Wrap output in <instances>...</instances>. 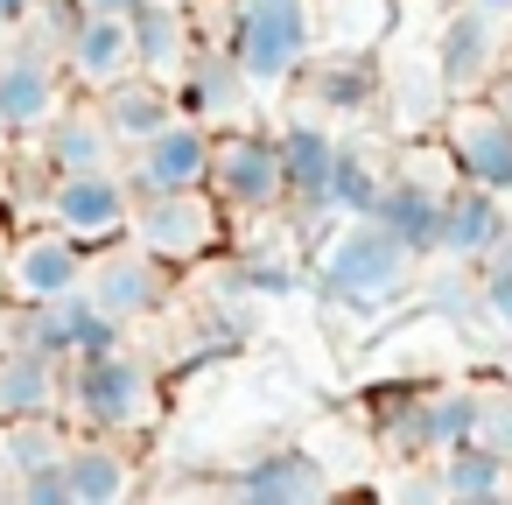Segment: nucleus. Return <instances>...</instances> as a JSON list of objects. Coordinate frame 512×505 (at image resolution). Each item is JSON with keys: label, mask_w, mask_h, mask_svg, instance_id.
Instances as JSON below:
<instances>
[{"label": "nucleus", "mask_w": 512, "mask_h": 505, "mask_svg": "<svg viewBox=\"0 0 512 505\" xmlns=\"http://www.w3.org/2000/svg\"><path fill=\"white\" fill-rule=\"evenodd\" d=\"M477 99H491V106H498V113L512 120V64H498V71L484 78V92H477Z\"/></svg>", "instance_id": "31"}, {"label": "nucleus", "mask_w": 512, "mask_h": 505, "mask_svg": "<svg viewBox=\"0 0 512 505\" xmlns=\"http://www.w3.org/2000/svg\"><path fill=\"white\" fill-rule=\"evenodd\" d=\"M302 78H309V106H316V113H358V106L372 99V85H379L372 64H351V71H344V64H316V57L302 64Z\"/></svg>", "instance_id": "27"}, {"label": "nucleus", "mask_w": 512, "mask_h": 505, "mask_svg": "<svg viewBox=\"0 0 512 505\" xmlns=\"http://www.w3.org/2000/svg\"><path fill=\"white\" fill-rule=\"evenodd\" d=\"M176 113H183L176 85H169V78H148V71H134V78H120L113 92H99V120H106V134L120 141V155L141 148L148 134H162Z\"/></svg>", "instance_id": "21"}, {"label": "nucleus", "mask_w": 512, "mask_h": 505, "mask_svg": "<svg viewBox=\"0 0 512 505\" xmlns=\"http://www.w3.org/2000/svg\"><path fill=\"white\" fill-rule=\"evenodd\" d=\"M176 8H197V0H176Z\"/></svg>", "instance_id": "38"}, {"label": "nucleus", "mask_w": 512, "mask_h": 505, "mask_svg": "<svg viewBox=\"0 0 512 505\" xmlns=\"http://www.w3.org/2000/svg\"><path fill=\"white\" fill-rule=\"evenodd\" d=\"M435 484H442V498H463V505L512 498V456H498L484 442H449V449H435Z\"/></svg>", "instance_id": "25"}, {"label": "nucleus", "mask_w": 512, "mask_h": 505, "mask_svg": "<svg viewBox=\"0 0 512 505\" xmlns=\"http://www.w3.org/2000/svg\"><path fill=\"white\" fill-rule=\"evenodd\" d=\"M232 491L253 505H316V498H330V470L309 449H267L260 463H246L232 477Z\"/></svg>", "instance_id": "22"}, {"label": "nucleus", "mask_w": 512, "mask_h": 505, "mask_svg": "<svg viewBox=\"0 0 512 505\" xmlns=\"http://www.w3.org/2000/svg\"><path fill=\"white\" fill-rule=\"evenodd\" d=\"M57 64H64V78H71L85 99H99V92H113L120 78L141 71L134 29H127L120 15H71L64 43H57Z\"/></svg>", "instance_id": "13"}, {"label": "nucleus", "mask_w": 512, "mask_h": 505, "mask_svg": "<svg viewBox=\"0 0 512 505\" xmlns=\"http://www.w3.org/2000/svg\"><path fill=\"white\" fill-rule=\"evenodd\" d=\"M386 176H393V169L379 162V148L337 141V162H330V176H323V190H316V211H323V218H372Z\"/></svg>", "instance_id": "24"}, {"label": "nucleus", "mask_w": 512, "mask_h": 505, "mask_svg": "<svg viewBox=\"0 0 512 505\" xmlns=\"http://www.w3.org/2000/svg\"><path fill=\"white\" fill-rule=\"evenodd\" d=\"M477 302H484V316L512 337V267H491V260H484V267H477Z\"/></svg>", "instance_id": "29"}, {"label": "nucleus", "mask_w": 512, "mask_h": 505, "mask_svg": "<svg viewBox=\"0 0 512 505\" xmlns=\"http://www.w3.org/2000/svg\"><path fill=\"white\" fill-rule=\"evenodd\" d=\"M15 491H22L29 505H71V491H64V470H57V463L22 470V477H15Z\"/></svg>", "instance_id": "30"}, {"label": "nucleus", "mask_w": 512, "mask_h": 505, "mask_svg": "<svg viewBox=\"0 0 512 505\" xmlns=\"http://www.w3.org/2000/svg\"><path fill=\"white\" fill-rule=\"evenodd\" d=\"M491 267H512V218H505V232H498V246H491Z\"/></svg>", "instance_id": "36"}, {"label": "nucleus", "mask_w": 512, "mask_h": 505, "mask_svg": "<svg viewBox=\"0 0 512 505\" xmlns=\"http://www.w3.org/2000/svg\"><path fill=\"white\" fill-rule=\"evenodd\" d=\"M225 50L253 99H281L302 85V64L316 57V0H232Z\"/></svg>", "instance_id": "2"}, {"label": "nucleus", "mask_w": 512, "mask_h": 505, "mask_svg": "<svg viewBox=\"0 0 512 505\" xmlns=\"http://www.w3.org/2000/svg\"><path fill=\"white\" fill-rule=\"evenodd\" d=\"M316 288L330 302H351V309H386L414 288V253L379 225V218H330V232L316 239V260H309Z\"/></svg>", "instance_id": "3"}, {"label": "nucleus", "mask_w": 512, "mask_h": 505, "mask_svg": "<svg viewBox=\"0 0 512 505\" xmlns=\"http://www.w3.org/2000/svg\"><path fill=\"white\" fill-rule=\"evenodd\" d=\"M71 8H78V15H120V22H127L141 0H71Z\"/></svg>", "instance_id": "33"}, {"label": "nucleus", "mask_w": 512, "mask_h": 505, "mask_svg": "<svg viewBox=\"0 0 512 505\" xmlns=\"http://www.w3.org/2000/svg\"><path fill=\"white\" fill-rule=\"evenodd\" d=\"M176 99H183V113H197L204 127H232V120L253 106V92H246V78H239V64H232L225 43H197V57H190L183 78H176Z\"/></svg>", "instance_id": "20"}, {"label": "nucleus", "mask_w": 512, "mask_h": 505, "mask_svg": "<svg viewBox=\"0 0 512 505\" xmlns=\"http://www.w3.org/2000/svg\"><path fill=\"white\" fill-rule=\"evenodd\" d=\"M435 141H442L456 183H477L491 197H512V120L491 99H442Z\"/></svg>", "instance_id": "7"}, {"label": "nucleus", "mask_w": 512, "mask_h": 505, "mask_svg": "<svg viewBox=\"0 0 512 505\" xmlns=\"http://www.w3.org/2000/svg\"><path fill=\"white\" fill-rule=\"evenodd\" d=\"M337 141H344V134H337L316 106H295V113L281 120L274 155H281V176H288V204L316 211V190H323V176H330V162H337Z\"/></svg>", "instance_id": "18"}, {"label": "nucleus", "mask_w": 512, "mask_h": 505, "mask_svg": "<svg viewBox=\"0 0 512 505\" xmlns=\"http://www.w3.org/2000/svg\"><path fill=\"white\" fill-rule=\"evenodd\" d=\"M127 29H134V57H141V71L148 78H183V64L197 57V22H190V8H176V0H141V8L127 15Z\"/></svg>", "instance_id": "23"}, {"label": "nucleus", "mask_w": 512, "mask_h": 505, "mask_svg": "<svg viewBox=\"0 0 512 505\" xmlns=\"http://www.w3.org/2000/svg\"><path fill=\"white\" fill-rule=\"evenodd\" d=\"M463 8H477V15H491L498 29H512V0H463Z\"/></svg>", "instance_id": "35"}, {"label": "nucleus", "mask_w": 512, "mask_h": 505, "mask_svg": "<svg viewBox=\"0 0 512 505\" xmlns=\"http://www.w3.org/2000/svg\"><path fill=\"white\" fill-rule=\"evenodd\" d=\"M78 295H85L106 323L134 330V323H148V316H162V309L176 302V267H162L155 253H141V246L120 232V239H106V246L85 253Z\"/></svg>", "instance_id": "5"}, {"label": "nucleus", "mask_w": 512, "mask_h": 505, "mask_svg": "<svg viewBox=\"0 0 512 505\" xmlns=\"http://www.w3.org/2000/svg\"><path fill=\"white\" fill-rule=\"evenodd\" d=\"M225 232H232V218H225V204L197 183V190H155V197H134V211H127V239L141 246V253H155L162 267H204L218 246H225Z\"/></svg>", "instance_id": "4"}, {"label": "nucleus", "mask_w": 512, "mask_h": 505, "mask_svg": "<svg viewBox=\"0 0 512 505\" xmlns=\"http://www.w3.org/2000/svg\"><path fill=\"white\" fill-rule=\"evenodd\" d=\"M43 414H64V358L15 337L0 351V421H43Z\"/></svg>", "instance_id": "19"}, {"label": "nucleus", "mask_w": 512, "mask_h": 505, "mask_svg": "<svg viewBox=\"0 0 512 505\" xmlns=\"http://www.w3.org/2000/svg\"><path fill=\"white\" fill-rule=\"evenodd\" d=\"M29 8H36V0H0V43H8V36H22Z\"/></svg>", "instance_id": "32"}, {"label": "nucleus", "mask_w": 512, "mask_h": 505, "mask_svg": "<svg viewBox=\"0 0 512 505\" xmlns=\"http://www.w3.org/2000/svg\"><path fill=\"white\" fill-rule=\"evenodd\" d=\"M211 134H218V127H204L197 113H176L162 134H148L141 148L120 155L127 190H134V197H155V190H197V183L211 176Z\"/></svg>", "instance_id": "11"}, {"label": "nucleus", "mask_w": 512, "mask_h": 505, "mask_svg": "<svg viewBox=\"0 0 512 505\" xmlns=\"http://www.w3.org/2000/svg\"><path fill=\"white\" fill-rule=\"evenodd\" d=\"M505 36H512V29H498V22H491V15H477V8L442 15L435 50H428V71H435L442 99H477V92H484V78L505 64Z\"/></svg>", "instance_id": "12"}, {"label": "nucleus", "mask_w": 512, "mask_h": 505, "mask_svg": "<svg viewBox=\"0 0 512 505\" xmlns=\"http://www.w3.org/2000/svg\"><path fill=\"white\" fill-rule=\"evenodd\" d=\"M498 232H505V197H491V190H477V183H456V190L442 197V211H435L428 253H442V260H456V267H484L491 246H498Z\"/></svg>", "instance_id": "14"}, {"label": "nucleus", "mask_w": 512, "mask_h": 505, "mask_svg": "<svg viewBox=\"0 0 512 505\" xmlns=\"http://www.w3.org/2000/svg\"><path fill=\"white\" fill-rule=\"evenodd\" d=\"M498 456H512V386H470V435Z\"/></svg>", "instance_id": "28"}, {"label": "nucleus", "mask_w": 512, "mask_h": 505, "mask_svg": "<svg viewBox=\"0 0 512 505\" xmlns=\"http://www.w3.org/2000/svg\"><path fill=\"white\" fill-rule=\"evenodd\" d=\"M127 211H134V190H127L120 169H64V176L43 183V225L71 232L85 253L106 246V239H120Z\"/></svg>", "instance_id": "8"}, {"label": "nucleus", "mask_w": 512, "mask_h": 505, "mask_svg": "<svg viewBox=\"0 0 512 505\" xmlns=\"http://www.w3.org/2000/svg\"><path fill=\"white\" fill-rule=\"evenodd\" d=\"M463 435H470V386H435V393H414V407H407L393 442H407L414 456H435V449H449Z\"/></svg>", "instance_id": "26"}, {"label": "nucleus", "mask_w": 512, "mask_h": 505, "mask_svg": "<svg viewBox=\"0 0 512 505\" xmlns=\"http://www.w3.org/2000/svg\"><path fill=\"white\" fill-rule=\"evenodd\" d=\"M85 274V246L57 225H29V232H8V260H0V295L15 309H36V302H57L71 295Z\"/></svg>", "instance_id": "10"}, {"label": "nucleus", "mask_w": 512, "mask_h": 505, "mask_svg": "<svg viewBox=\"0 0 512 505\" xmlns=\"http://www.w3.org/2000/svg\"><path fill=\"white\" fill-rule=\"evenodd\" d=\"M22 337L36 344V351H50V358H92V351H106V344H120L127 330L120 323H106L78 288L71 295H57V302H36V309H22Z\"/></svg>", "instance_id": "15"}, {"label": "nucleus", "mask_w": 512, "mask_h": 505, "mask_svg": "<svg viewBox=\"0 0 512 505\" xmlns=\"http://www.w3.org/2000/svg\"><path fill=\"white\" fill-rule=\"evenodd\" d=\"M64 407H78L99 435L141 442V435L162 428L169 393H162V372L141 351H127V337H120V344H106L92 358H71L64 365Z\"/></svg>", "instance_id": "1"}, {"label": "nucleus", "mask_w": 512, "mask_h": 505, "mask_svg": "<svg viewBox=\"0 0 512 505\" xmlns=\"http://www.w3.org/2000/svg\"><path fill=\"white\" fill-rule=\"evenodd\" d=\"M0 260H8V232H0Z\"/></svg>", "instance_id": "37"}, {"label": "nucleus", "mask_w": 512, "mask_h": 505, "mask_svg": "<svg viewBox=\"0 0 512 505\" xmlns=\"http://www.w3.org/2000/svg\"><path fill=\"white\" fill-rule=\"evenodd\" d=\"M36 155H43L50 176H64V169H120V141L99 120V99H64L50 113V127L36 134Z\"/></svg>", "instance_id": "17"}, {"label": "nucleus", "mask_w": 512, "mask_h": 505, "mask_svg": "<svg viewBox=\"0 0 512 505\" xmlns=\"http://www.w3.org/2000/svg\"><path fill=\"white\" fill-rule=\"evenodd\" d=\"M57 470H64L71 505H120V498L141 484L127 442H120V435H99V428H92V435H71L64 456H57Z\"/></svg>", "instance_id": "16"}, {"label": "nucleus", "mask_w": 512, "mask_h": 505, "mask_svg": "<svg viewBox=\"0 0 512 505\" xmlns=\"http://www.w3.org/2000/svg\"><path fill=\"white\" fill-rule=\"evenodd\" d=\"M64 99H71V78H64V64H57V50L29 43V36H8V43H0V134L36 141Z\"/></svg>", "instance_id": "9"}, {"label": "nucleus", "mask_w": 512, "mask_h": 505, "mask_svg": "<svg viewBox=\"0 0 512 505\" xmlns=\"http://www.w3.org/2000/svg\"><path fill=\"white\" fill-rule=\"evenodd\" d=\"M15 337H22V309H15L8 295H0V351H8Z\"/></svg>", "instance_id": "34"}, {"label": "nucleus", "mask_w": 512, "mask_h": 505, "mask_svg": "<svg viewBox=\"0 0 512 505\" xmlns=\"http://www.w3.org/2000/svg\"><path fill=\"white\" fill-rule=\"evenodd\" d=\"M204 190L225 204V218H274L288 204V176L274 155V134L260 127H218L211 134V176Z\"/></svg>", "instance_id": "6"}]
</instances>
